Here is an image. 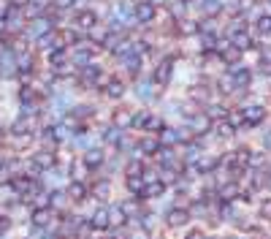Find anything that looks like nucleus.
Masks as SVG:
<instances>
[{
  "label": "nucleus",
  "instance_id": "nucleus-21",
  "mask_svg": "<svg viewBox=\"0 0 271 239\" xmlns=\"http://www.w3.org/2000/svg\"><path fill=\"white\" fill-rule=\"evenodd\" d=\"M87 174H90V169H87V166L82 163V158H79V161L71 166V177H74V182H84Z\"/></svg>",
  "mask_w": 271,
  "mask_h": 239
},
{
  "label": "nucleus",
  "instance_id": "nucleus-22",
  "mask_svg": "<svg viewBox=\"0 0 271 239\" xmlns=\"http://www.w3.org/2000/svg\"><path fill=\"white\" fill-rule=\"evenodd\" d=\"M90 193L98 198V201H106L109 193H111V188H109V182H98V185H92V188H87Z\"/></svg>",
  "mask_w": 271,
  "mask_h": 239
},
{
  "label": "nucleus",
  "instance_id": "nucleus-11",
  "mask_svg": "<svg viewBox=\"0 0 271 239\" xmlns=\"http://www.w3.org/2000/svg\"><path fill=\"white\" fill-rule=\"evenodd\" d=\"M65 196L71 198V201H84V198L90 196V190H87L84 182H71L68 190H65Z\"/></svg>",
  "mask_w": 271,
  "mask_h": 239
},
{
  "label": "nucleus",
  "instance_id": "nucleus-25",
  "mask_svg": "<svg viewBox=\"0 0 271 239\" xmlns=\"http://www.w3.org/2000/svg\"><path fill=\"white\" fill-rule=\"evenodd\" d=\"M258 30H260V36H268L271 33V17H268V14L258 17Z\"/></svg>",
  "mask_w": 271,
  "mask_h": 239
},
{
  "label": "nucleus",
  "instance_id": "nucleus-3",
  "mask_svg": "<svg viewBox=\"0 0 271 239\" xmlns=\"http://www.w3.org/2000/svg\"><path fill=\"white\" fill-rule=\"evenodd\" d=\"M242 196V188H239V182L236 180H230L225 182L220 190H217V198H220V204H230V201H236V198Z\"/></svg>",
  "mask_w": 271,
  "mask_h": 239
},
{
  "label": "nucleus",
  "instance_id": "nucleus-31",
  "mask_svg": "<svg viewBox=\"0 0 271 239\" xmlns=\"http://www.w3.org/2000/svg\"><path fill=\"white\" fill-rule=\"evenodd\" d=\"M185 239H206V234H204V231H198V228H195V231H190V234H187Z\"/></svg>",
  "mask_w": 271,
  "mask_h": 239
},
{
  "label": "nucleus",
  "instance_id": "nucleus-19",
  "mask_svg": "<svg viewBox=\"0 0 271 239\" xmlns=\"http://www.w3.org/2000/svg\"><path fill=\"white\" fill-rule=\"evenodd\" d=\"M49 218H52V210H33V226L36 228H46L52 223Z\"/></svg>",
  "mask_w": 271,
  "mask_h": 239
},
{
  "label": "nucleus",
  "instance_id": "nucleus-17",
  "mask_svg": "<svg viewBox=\"0 0 271 239\" xmlns=\"http://www.w3.org/2000/svg\"><path fill=\"white\" fill-rule=\"evenodd\" d=\"M103 93H106L109 98H122V95H125V84L119 82V79H109L106 90H103Z\"/></svg>",
  "mask_w": 271,
  "mask_h": 239
},
{
  "label": "nucleus",
  "instance_id": "nucleus-18",
  "mask_svg": "<svg viewBox=\"0 0 271 239\" xmlns=\"http://www.w3.org/2000/svg\"><path fill=\"white\" fill-rule=\"evenodd\" d=\"M141 128H147L149 133H152V131H163V120L155 117V114H147V111H144V117H141Z\"/></svg>",
  "mask_w": 271,
  "mask_h": 239
},
{
  "label": "nucleus",
  "instance_id": "nucleus-4",
  "mask_svg": "<svg viewBox=\"0 0 271 239\" xmlns=\"http://www.w3.org/2000/svg\"><path fill=\"white\" fill-rule=\"evenodd\" d=\"M109 228H122L125 223H127V215L122 210V204H114V206H109Z\"/></svg>",
  "mask_w": 271,
  "mask_h": 239
},
{
  "label": "nucleus",
  "instance_id": "nucleus-23",
  "mask_svg": "<svg viewBox=\"0 0 271 239\" xmlns=\"http://www.w3.org/2000/svg\"><path fill=\"white\" fill-rule=\"evenodd\" d=\"M225 123L230 125V128H242V125H244V114H242V109H233V111H228Z\"/></svg>",
  "mask_w": 271,
  "mask_h": 239
},
{
  "label": "nucleus",
  "instance_id": "nucleus-2",
  "mask_svg": "<svg viewBox=\"0 0 271 239\" xmlns=\"http://www.w3.org/2000/svg\"><path fill=\"white\" fill-rule=\"evenodd\" d=\"M133 14H136V19H139L141 25H147V22L155 19V3H149V0H139V3L133 6Z\"/></svg>",
  "mask_w": 271,
  "mask_h": 239
},
{
  "label": "nucleus",
  "instance_id": "nucleus-30",
  "mask_svg": "<svg viewBox=\"0 0 271 239\" xmlns=\"http://www.w3.org/2000/svg\"><path fill=\"white\" fill-rule=\"evenodd\" d=\"M217 133H220L222 139H225V136H230V133H233V128H230V125L225 123V120H220V125H217Z\"/></svg>",
  "mask_w": 271,
  "mask_h": 239
},
{
  "label": "nucleus",
  "instance_id": "nucleus-27",
  "mask_svg": "<svg viewBox=\"0 0 271 239\" xmlns=\"http://www.w3.org/2000/svg\"><path fill=\"white\" fill-rule=\"evenodd\" d=\"M65 60H68V54H65V49H57V52H54L52 54V57H49V63H52V66H65Z\"/></svg>",
  "mask_w": 271,
  "mask_h": 239
},
{
  "label": "nucleus",
  "instance_id": "nucleus-10",
  "mask_svg": "<svg viewBox=\"0 0 271 239\" xmlns=\"http://www.w3.org/2000/svg\"><path fill=\"white\" fill-rule=\"evenodd\" d=\"M165 193V185L160 180H149L144 182V193H141V198H160Z\"/></svg>",
  "mask_w": 271,
  "mask_h": 239
},
{
  "label": "nucleus",
  "instance_id": "nucleus-14",
  "mask_svg": "<svg viewBox=\"0 0 271 239\" xmlns=\"http://www.w3.org/2000/svg\"><path fill=\"white\" fill-rule=\"evenodd\" d=\"M90 228H95V231H106L109 228V212H106V206H100V210L90 218Z\"/></svg>",
  "mask_w": 271,
  "mask_h": 239
},
{
  "label": "nucleus",
  "instance_id": "nucleus-36",
  "mask_svg": "<svg viewBox=\"0 0 271 239\" xmlns=\"http://www.w3.org/2000/svg\"><path fill=\"white\" fill-rule=\"evenodd\" d=\"M268 3H271V0H268Z\"/></svg>",
  "mask_w": 271,
  "mask_h": 239
},
{
  "label": "nucleus",
  "instance_id": "nucleus-7",
  "mask_svg": "<svg viewBox=\"0 0 271 239\" xmlns=\"http://www.w3.org/2000/svg\"><path fill=\"white\" fill-rule=\"evenodd\" d=\"M242 114H244V125H258V123H263V117H266V109L263 106H247V109H242Z\"/></svg>",
  "mask_w": 271,
  "mask_h": 239
},
{
  "label": "nucleus",
  "instance_id": "nucleus-24",
  "mask_svg": "<svg viewBox=\"0 0 271 239\" xmlns=\"http://www.w3.org/2000/svg\"><path fill=\"white\" fill-rule=\"evenodd\" d=\"M127 190L141 198V193H144V180L141 177H127Z\"/></svg>",
  "mask_w": 271,
  "mask_h": 239
},
{
  "label": "nucleus",
  "instance_id": "nucleus-8",
  "mask_svg": "<svg viewBox=\"0 0 271 239\" xmlns=\"http://www.w3.org/2000/svg\"><path fill=\"white\" fill-rule=\"evenodd\" d=\"M187 220H190V212H187V210H182V206H174V210H168V226H171V228H182Z\"/></svg>",
  "mask_w": 271,
  "mask_h": 239
},
{
  "label": "nucleus",
  "instance_id": "nucleus-12",
  "mask_svg": "<svg viewBox=\"0 0 271 239\" xmlns=\"http://www.w3.org/2000/svg\"><path fill=\"white\" fill-rule=\"evenodd\" d=\"M76 25H79V30H87V33H90V30L98 25V17H95V11H79Z\"/></svg>",
  "mask_w": 271,
  "mask_h": 239
},
{
  "label": "nucleus",
  "instance_id": "nucleus-6",
  "mask_svg": "<svg viewBox=\"0 0 271 239\" xmlns=\"http://www.w3.org/2000/svg\"><path fill=\"white\" fill-rule=\"evenodd\" d=\"M214 128V123H212V117L209 114H204V111H198V114L193 117V131L198 133V136H204V133H209Z\"/></svg>",
  "mask_w": 271,
  "mask_h": 239
},
{
  "label": "nucleus",
  "instance_id": "nucleus-15",
  "mask_svg": "<svg viewBox=\"0 0 271 239\" xmlns=\"http://www.w3.org/2000/svg\"><path fill=\"white\" fill-rule=\"evenodd\" d=\"M220 60H222V63H225V66H236V63H239V60H242V52H239V49H236V46H230V44H228V46H225V49H222V52H220Z\"/></svg>",
  "mask_w": 271,
  "mask_h": 239
},
{
  "label": "nucleus",
  "instance_id": "nucleus-1",
  "mask_svg": "<svg viewBox=\"0 0 271 239\" xmlns=\"http://www.w3.org/2000/svg\"><path fill=\"white\" fill-rule=\"evenodd\" d=\"M171 71H174V60H171V57L160 60V63L155 66V71H152V82H155L157 87H165V84H168V79H171Z\"/></svg>",
  "mask_w": 271,
  "mask_h": 239
},
{
  "label": "nucleus",
  "instance_id": "nucleus-34",
  "mask_svg": "<svg viewBox=\"0 0 271 239\" xmlns=\"http://www.w3.org/2000/svg\"><path fill=\"white\" fill-rule=\"evenodd\" d=\"M179 3H190V0H179Z\"/></svg>",
  "mask_w": 271,
  "mask_h": 239
},
{
  "label": "nucleus",
  "instance_id": "nucleus-32",
  "mask_svg": "<svg viewBox=\"0 0 271 239\" xmlns=\"http://www.w3.org/2000/svg\"><path fill=\"white\" fill-rule=\"evenodd\" d=\"M9 226H11L9 218H0V234H3V231H9Z\"/></svg>",
  "mask_w": 271,
  "mask_h": 239
},
{
  "label": "nucleus",
  "instance_id": "nucleus-20",
  "mask_svg": "<svg viewBox=\"0 0 271 239\" xmlns=\"http://www.w3.org/2000/svg\"><path fill=\"white\" fill-rule=\"evenodd\" d=\"M82 163L87 166V169H95V166L103 163V153H100V150H90V153H84Z\"/></svg>",
  "mask_w": 271,
  "mask_h": 239
},
{
  "label": "nucleus",
  "instance_id": "nucleus-33",
  "mask_svg": "<svg viewBox=\"0 0 271 239\" xmlns=\"http://www.w3.org/2000/svg\"><path fill=\"white\" fill-rule=\"evenodd\" d=\"M60 9H68V6H74V0H57Z\"/></svg>",
  "mask_w": 271,
  "mask_h": 239
},
{
  "label": "nucleus",
  "instance_id": "nucleus-35",
  "mask_svg": "<svg viewBox=\"0 0 271 239\" xmlns=\"http://www.w3.org/2000/svg\"><path fill=\"white\" fill-rule=\"evenodd\" d=\"M230 239H239V236H230Z\"/></svg>",
  "mask_w": 271,
  "mask_h": 239
},
{
  "label": "nucleus",
  "instance_id": "nucleus-5",
  "mask_svg": "<svg viewBox=\"0 0 271 239\" xmlns=\"http://www.w3.org/2000/svg\"><path fill=\"white\" fill-rule=\"evenodd\" d=\"M111 123H114V131L130 128V125H133V111H127V109H117L114 114H111Z\"/></svg>",
  "mask_w": 271,
  "mask_h": 239
},
{
  "label": "nucleus",
  "instance_id": "nucleus-26",
  "mask_svg": "<svg viewBox=\"0 0 271 239\" xmlns=\"http://www.w3.org/2000/svg\"><path fill=\"white\" fill-rule=\"evenodd\" d=\"M14 144H17L19 150H25V147H30L33 144V133H19L17 139H14Z\"/></svg>",
  "mask_w": 271,
  "mask_h": 239
},
{
  "label": "nucleus",
  "instance_id": "nucleus-29",
  "mask_svg": "<svg viewBox=\"0 0 271 239\" xmlns=\"http://www.w3.org/2000/svg\"><path fill=\"white\" fill-rule=\"evenodd\" d=\"M260 218L271 220V196H268V198H263V201H260Z\"/></svg>",
  "mask_w": 271,
  "mask_h": 239
},
{
  "label": "nucleus",
  "instance_id": "nucleus-13",
  "mask_svg": "<svg viewBox=\"0 0 271 239\" xmlns=\"http://www.w3.org/2000/svg\"><path fill=\"white\" fill-rule=\"evenodd\" d=\"M220 166V158L217 155H201L195 161V169H198V174H209L212 169H217Z\"/></svg>",
  "mask_w": 271,
  "mask_h": 239
},
{
  "label": "nucleus",
  "instance_id": "nucleus-28",
  "mask_svg": "<svg viewBox=\"0 0 271 239\" xmlns=\"http://www.w3.org/2000/svg\"><path fill=\"white\" fill-rule=\"evenodd\" d=\"M141 174H144V166H141L139 161L127 163V177H141Z\"/></svg>",
  "mask_w": 271,
  "mask_h": 239
},
{
  "label": "nucleus",
  "instance_id": "nucleus-16",
  "mask_svg": "<svg viewBox=\"0 0 271 239\" xmlns=\"http://www.w3.org/2000/svg\"><path fill=\"white\" fill-rule=\"evenodd\" d=\"M54 163H57V158H54L52 153H38V155L33 158V166H36L38 171H41V169H52Z\"/></svg>",
  "mask_w": 271,
  "mask_h": 239
},
{
  "label": "nucleus",
  "instance_id": "nucleus-9",
  "mask_svg": "<svg viewBox=\"0 0 271 239\" xmlns=\"http://www.w3.org/2000/svg\"><path fill=\"white\" fill-rule=\"evenodd\" d=\"M160 139H157V136H144V139H141L139 141V153H144V155H157V153H160Z\"/></svg>",
  "mask_w": 271,
  "mask_h": 239
}]
</instances>
